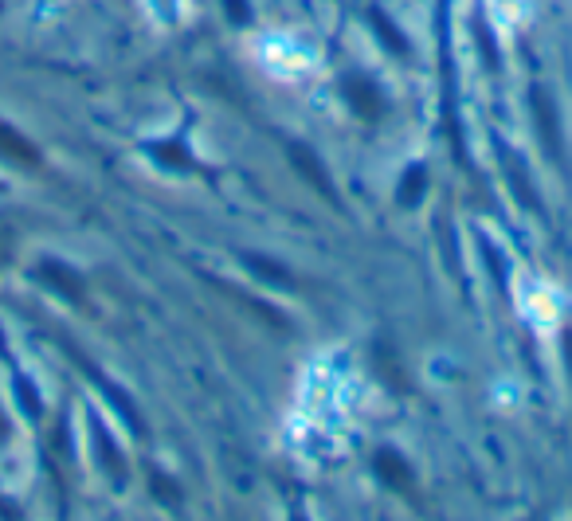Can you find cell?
Masks as SVG:
<instances>
[{"mask_svg": "<svg viewBox=\"0 0 572 521\" xmlns=\"http://www.w3.org/2000/svg\"><path fill=\"white\" fill-rule=\"evenodd\" d=\"M341 95L349 102V110L357 118H365V122H381L384 110H388V98H384V91L369 75H345L341 79Z\"/></svg>", "mask_w": 572, "mask_h": 521, "instance_id": "1", "label": "cell"}, {"mask_svg": "<svg viewBox=\"0 0 572 521\" xmlns=\"http://www.w3.org/2000/svg\"><path fill=\"white\" fill-rule=\"evenodd\" d=\"M533 98V122H537V134H541V145L549 149L553 161H565V145H561V118H557V102L549 91L533 87L529 91Z\"/></svg>", "mask_w": 572, "mask_h": 521, "instance_id": "2", "label": "cell"}, {"mask_svg": "<svg viewBox=\"0 0 572 521\" xmlns=\"http://www.w3.org/2000/svg\"><path fill=\"white\" fill-rule=\"evenodd\" d=\"M373 467L381 474V482L388 490H400V494H416V471H412V463L400 455V451H392V447H384L373 455Z\"/></svg>", "mask_w": 572, "mask_h": 521, "instance_id": "3", "label": "cell"}, {"mask_svg": "<svg viewBox=\"0 0 572 521\" xmlns=\"http://www.w3.org/2000/svg\"><path fill=\"white\" fill-rule=\"evenodd\" d=\"M290 161H294V169L314 185V189L322 192L330 204H337V192H334V181H330V173H326V165L318 161V153L310 149V145H302V142H294L290 145Z\"/></svg>", "mask_w": 572, "mask_h": 521, "instance_id": "4", "label": "cell"}, {"mask_svg": "<svg viewBox=\"0 0 572 521\" xmlns=\"http://www.w3.org/2000/svg\"><path fill=\"white\" fill-rule=\"evenodd\" d=\"M0 157L20 165V169H40V149L28 142L20 130H12L8 122H0Z\"/></svg>", "mask_w": 572, "mask_h": 521, "instance_id": "5", "label": "cell"}, {"mask_svg": "<svg viewBox=\"0 0 572 521\" xmlns=\"http://www.w3.org/2000/svg\"><path fill=\"white\" fill-rule=\"evenodd\" d=\"M498 157H502V169H506V181H510V189L518 192V200H522L529 212H541V204H537V196H533V181H529V173H525V161L514 153V149H506V145L498 142Z\"/></svg>", "mask_w": 572, "mask_h": 521, "instance_id": "6", "label": "cell"}, {"mask_svg": "<svg viewBox=\"0 0 572 521\" xmlns=\"http://www.w3.org/2000/svg\"><path fill=\"white\" fill-rule=\"evenodd\" d=\"M44 283L55 290V294H63L67 302H83V279L67 267V263H55V259H48V263H40V271H36Z\"/></svg>", "mask_w": 572, "mask_h": 521, "instance_id": "7", "label": "cell"}, {"mask_svg": "<svg viewBox=\"0 0 572 521\" xmlns=\"http://www.w3.org/2000/svg\"><path fill=\"white\" fill-rule=\"evenodd\" d=\"M239 259H243V267H247L255 279H263V283H271V286H283V290H294V275L286 271L283 263H275V259H259L255 251H243Z\"/></svg>", "mask_w": 572, "mask_h": 521, "instance_id": "8", "label": "cell"}, {"mask_svg": "<svg viewBox=\"0 0 572 521\" xmlns=\"http://www.w3.org/2000/svg\"><path fill=\"white\" fill-rule=\"evenodd\" d=\"M91 427H95V447H98V459H102V467H106V471H110V478H114V482L122 486V482H126V459L118 455L114 439H110V435L102 431V424H98V420H95Z\"/></svg>", "mask_w": 572, "mask_h": 521, "instance_id": "9", "label": "cell"}, {"mask_svg": "<svg viewBox=\"0 0 572 521\" xmlns=\"http://www.w3.org/2000/svg\"><path fill=\"white\" fill-rule=\"evenodd\" d=\"M424 189H428V169H424V165H412V169H404V177H400L396 200H400L404 208H416V204L424 200Z\"/></svg>", "mask_w": 572, "mask_h": 521, "instance_id": "10", "label": "cell"}, {"mask_svg": "<svg viewBox=\"0 0 572 521\" xmlns=\"http://www.w3.org/2000/svg\"><path fill=\"white\" fill-rule=\"evenodd\" d=\"M369 20H373V28H377V36H381V44L388 51H396V55H408V40L400 36V28L384 16L381 8H369Z\"/></svg>", "mask_w": 572, "mask_h": 521, "instance_id": "11", "label": "cell"}, {"mask_svg": "<svg viewBox=\"0 0 572 521\" xmlns=\"http://www.w3.org/2000/svg\"><path fill=\"white\" fill-rule=\"evenodd\" d=\"M149 153L161 161V165H169V169H192V153L185 149L181 142H161V145H149Z\"/></svg>", "mask_w": 572, "mask_h": 521, "instance_id": "12", "label": "cell"}, {"mask_svg": "<svg viewBox=\"0 0 572 521\" xmlns=\"http://www.w3.org/2000/svg\"><path fill=\"white\" fill-rule=\"evenodd\" d=\"M149 486H153V494H157L165 506H181V490H177L173 482H165L161 471H149Z\"/></svg>", "mask_w": 572, "mask_h": 521, "instance_id": "13", "label": "cell"}, {"mask_svg": "<svg viewBox=\"0 0 572 521\" xmlns=\"http://www.w3.org/2000/svg\"><path fill=\"white\" fill-rule=\"evenodd\" d=\"M475 44H478V51L486 55V67L498 71V48H494V36H490V28H486L482 20H475Z\"/></svg>", "mask_w": 572, "mask_h": 521, "instance_id": "14", "label": "cell"}, {"mask_svg": "<svg viewBox=\"0 0 572 521\" xmlns=\"http://www.w3.org/2000/svg\"><path fill=\"white\" fill-rule=\"evenodd\" d=\"M224 12H228V20H232V24H247V20H251L247 0H224Z\"/></svg>", "mask_w": 572, "mask_h": 521, "instance_id": "15", "label": "cell"}, {"mask_svg": "<svg viewBox=\"0 0 572 521\" xmlns=\"http://www.w3.org/2000/svg\"><path fill=\"white\" fill-rule=\"evenodd\" d=\"M12 263V232L0 224V271Z\"/></svg>", "mask_w": 572, "mask_h": 521, "instance_id": "16", "label": "cell"}, {"mask_svg": "<svg viewBox=\"0 0 572 521\" xmlns=\"http://www.w3.org/2000/svg\"><path fill=\"white\" fill-rule=\"evenodd\" d=\"M565 365H569V377H572V326L565 330Z\"/></svg>", "mask_w": 572, "mask_h": 521, "instance_id": "17", "label": "cell"}, {"mask_svg": "<svg viewBox=\"0 0 572 521\" xmlns=\"http://www.w3.org/2000/svg\"><path fill=\"white\" fill-rule=\"evenodd\" d=\"M4 435H8V424H4V420H0V439H4Z\"/></svg>", "mask_w": 572, "mask_h": 521, "instance_id": "18", "label": "cell"}]
</instances>
